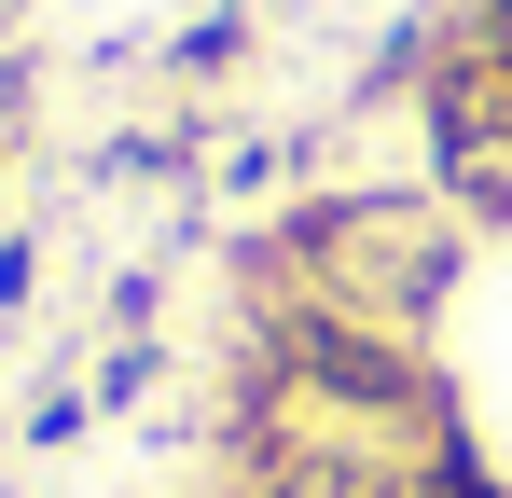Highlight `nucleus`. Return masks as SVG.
<instances>
[{"label":"nucleus","instance_id":"1","mask_svg":"<svg viewBox=\"0 0 512 498\" xmlns=\"http://www.w3.org/2000/svg\"><path fill=\"white\" fill-rule=\"evenodd\" d=\"M291 360H305L333 402H416V388H429L402 346H374V332H333V319H291Z\"/></svg>","mask_w":512,"mask_h":498},{"label":"nucleus","instance_id":"2","mask_svg":"<svg viewBox=\"0 0 512 498\" xmlns=\"http://www.w3.org/2000/svg\"><path fill=\"white\" fill-rule=\"evenodd\" d=\"M277 498H374V485H360L346 457H305V471H277Z\"/></svg>","mask_w":512,"mask_h":498},{"label":"nucleus","instance_id":"3","mask_svg":"<svg viewBox=\"0 0 512 498\" xmlns=\"http://www.w3.org/2000/svg\"><path fill=\"white\" fill-rule=\"evenodd\" d=\"M485 42H499V56H512V0H485Z\"/></svg>","mask_w":512,"mask_h":498},{"label":"nucleus","instance_id":"4","mask_svg":"<svg viewBox=\"0 0 512 498\" xmlns=\"http://www.w3.org/2000/svg\"><path fill=\"white\" fill-rule=\"evenodd\" d=\"M0 28H14V0H0Z\"/></svg>","mask_w":512,"mask_h":498}]
</instances>
